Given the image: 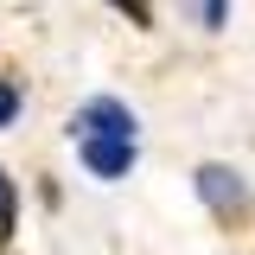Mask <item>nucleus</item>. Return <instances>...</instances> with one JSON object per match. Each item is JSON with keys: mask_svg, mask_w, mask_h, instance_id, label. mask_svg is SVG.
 Instances as JSON below:
<instances>
[{"mask_svg": "<svg viewBox=\"0 0 255 255\" xmlns=\"http://www.w3.org/2000/svg\"><path fill=\"white\" fill-rule=\"evenodd\" d=\"M198 6H204V26H223L230 19V0H198Z\"/></svg>", "mask_w": 255, "mask_h": 255, "instance_id": "nucleus-6", "label": "nucleus"}, {"mask_svg": "<svg viewBox=\"0 0 255 255\" xmlns=\"http://www.w3.org/2000/svg\"><path fill=\"white\" fill-rule=\"evenodd\" d=\"M70 134L83 140V134H128L134 140V109H128L122 96H96V102H83L77 115H70Z\"/></svg>", "mask_w": 255, "mask_h": 255, "instance_id": "nucleus-2", "label": "nucleus"}, {"mask_svg": "<svg viewBox=\"0 0 255 255\" xmlns=\"http://www.w3.org/2000/svg\"><path fill=\"white\" fill-rule=\"evenodd\" d=\"M198 198H204L217 217H243V211H249V185H243V172H230V166H198Z\"/></svg>", "mask_w": 255, "mask_h": 255, "instance_id": "nucleus-1", "label": "nucleus"}, {"mask_svg": "<svg viewBox=\"0 0 255 255\" xmlns=\"http://www.w3.org/2000/svg\"><path fill=\"white\" fill-rule=\"evenodd\" d=\"M77 147H83V166L96 179H128L134 172V140L128 134H83Z\"/></svg>", "mask_w": 255, "mask_h": 255, "instance_id": "nucleus-3", "label": "nucleus"}, {"mask_svg": "<svg viewBox=\"0 0 255 255\" xmlns=\"http://www.w3.org/2000/svg\"><path fill=\"white\" fill-rule=\"evenodd\" d=\"M13 236V185H6V172H0V243Z\"/></svg>", "mask_w": 255, "mask_h": 255, "instance_id": "nucleus-4", "label": "nucleus"}, {"mask_svg": "<svg viewBox=\"0 0 255 255\" xmlns=\"http://www.w3.org/2000/svg\"><path fill=\"white\" fill-rule=\"evenodd\" d=\"M13 115H19V90L0 83V128H13Z\"/></svg>", "mask_w": 255, "mask_h": 255, "instance_id": "nucleus-5", "label": "nucleus"}]
</instances>
